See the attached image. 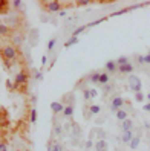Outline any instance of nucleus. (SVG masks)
<instances>
[{
    "instance_id": "1",
    "label": "nucleus",
    "mask_w": 150,
    "mask_h": 151,
    "mask_svg": "<svg viewBox=\"0 0 150 151\" xmlns=\"http://www.w3.org/2000/svg\"><path fill=\"white\" fill-rule=\"evenodd\" d=\"M129 87H130V90H133L135 93L141 92V88H143V83H141V79L135 75H130L129 76Z\"/></svg>"
},
{
    "instance_id": "2",
    "label": "nucleus",
    "mask_w": 150,
    "mask_h": 151,
    "mask_svg": "<svg viewBox=\"0 0 150 151\" xmlns=\"http://www.w3.org/2000/svg\"><path fill=\"white\" fill-rule=\"evenodd\" d=\"M15 57H17V52L12 46H6L3 49V58L5 60H15Z\"/></svg>"
},
{
    "instance_id": "3",
    "label": "nucleus",
    "mask_w": 150,
    "mask_h": 151,
    "mask_svg": "<svg viewBox=\"0 0 150 151\" xmlns=\"http://www.w3.org/2000/svg\"><path fill=\"white\" fill-rule=\"evenodd\" d=\"M122 104H124V99H122L121 96H115V98L112 99V104H110L112 111H118V110L122 107Z\"/></svg>"
},
{
    "instance_id": "4",
    "label": "nucleus",
    "mask_w": 150,
    "mask_h": 151,
    "mask_svg": "<svg viewBox=\"0 0 150 151\" xmlns=\"http://www.w3.org/2000/svg\"><path fill=\"white\" fill-rule=\"evenodd\" d=\"M46 8L49 12H60L61 3L60 2H49V3H46Z\"/></svg>"
},
{
    "instance_id": "5",
    "label": "nucleus",
    "mask_w": 150,
    "mask_h": 151,
    "mask_svg": "<svg viewBox=\"0 0 150 151\" xmlns=\"http://www.w3.org/2000/svg\"><path fill=\"white\" fill-rule=\"evenodd\" d=\"M64 107H66V105H63L61 102H55V101L51 104V110L54 111V113H63L64 111Z\"/></svg>"
},
{
    "instance_id": "6",
    "label": "nucleus",
    "mask_w": 150,
    "mask_h": 151,
    "mask_svg": "<svg viewBox=\"0 0 150 151\" xmlns=\"http://www.w3.org/2000/svg\"><path fill=\"white\" fill-rule=\"evenodd\" d=\"M26 81H28V75H26L25 72H20V73H17V75H15V86L25 84Z\"/></svg>"
},
{
    "instance_id": "7",
    "label": "nucleus",
    "mask_w": 150,
    "mask_h": 151,
    "mask_svg": "<svg viewBox=\"0 0 150 151\" xmlns=\"http://www.w3.org/2000/svg\"><path fill=\"white\" fill-rule=\"evenodd\" d=\"M133 137H135V136H133V133H132V131H124V133H122V136H121V140L124 142V144L129 145Z\"/></svg>"
},
{
    "instance_id": "8",
    "label": "nucleus",
    "mask_w": 150,
    "mask_h": 151,
    "mask_svg": "<svg viewBox=\"0 0 150 151\" xmlns=\"http://www.w3.org/2000/svg\"><path fill=\"white\" fill-rule=\"evenodd\" d=\"M121 128H122V131H132V128H133V122H132V119H126L124 122L121 124Z\"/></svg>"
},
{
    "instance_id": "9",
    "label": "nucleus",
    "mask_w": 150,
    "mask_h": 151,
    "mask_svg": "<svg viewBox=\"0 0 150 151\" xmlns=\"http://www.w3.org/2000/svg\"><path fill=\"white\" fill-rule=\"evenodd\" d=\"M95 148H96V151H106L107 150V142H106L104 139H100L95 144Z\"/></svg>"
},
{
    "instance_id": "10",
    "label": "nucleus",
    "mask_w": 150,
    "mask_h": 151,
    "mask_svg": "<svg viewBox=\"0 0 150 151\" xmlns=\"http://www.w3.org/2000/svg\"><path fill=\"white\" fill-rule=\"evenodd\" d=\"M48 151H63V145L58 144V142H54V144H48Z\"/></svg>"
},
{
    "instance_id": "11",
    "label": "nucleus",
    "mask_w": 150,
    "mask_h": 151,
    "mask_svg": "<svg viewBox=\"0 0 150 151\" xmlns=\"http://www.w3.org/2000/svg\"><path fill=\"white\" fill-rule=\"evenodd\" d=\"M132 70H133V66H132L130 63H129V64H124V66H120V67H118V72H120V73H130Z\"/></svg>"
},
{
    "instance_id": "12",
    "label": "nucleus",
    "mask_w": 150,
    "mask_h": 151,
    "mask_svg": "<svg viewBox=\"0 0 150 151\" xmlns=\"http://www.w3.org/2000/svg\"><path fill=\"white\" fill-rule=\"evenodd\" d=\"M117 119L118 121H121V122H124L126 119H129V114H127V111H124V110H118L117 111Z\"/></svg>"
},
{
    "instance_id": "13",
    "label": "nucleus",
    "mask_w": 150,
    "mask_h": 151,
    "mask_svg": "<svg viewBox=\"0 0 150 151\" xmlns=\"http://www.w3.org/2000/svg\"><path fill=\"white\" fill-rule=\"evenodd\" d=\"M117 63H115V61H107V63H106V70H107V73L109 72H115V70H117Z\"/></svg>"
},
{
    "instance_id": "14",
    "label": "nucleus",
    "mask_w": 150,
    "mask_h": 151,
    "mask_svg": "<svg viewBox=\"0 0 150 151\" xmlns=\"http://www.w3.org/2000/svg\"><path fill=\"white\" fill-rule=\"evenodd\" d=\"M139 142H141V139H139L138 136H135L133 139H132V142L129 144V148H130V150H136V148L139 147Z\"/></svg>"
},
{
    "instance_id": "15",
    "label": "nucleus",
    "mask_w": 150,
    "mask_h": 151,
    "mask_svg": "<svg viewBox=\"0 0 150 151\" xmlns=\"http://www.w3.org/2000/svg\"><path fill=\"white\" fill-rule=\"evenodd\" d=\"M115 63H117V66L120 67V66H124V64H129L130 63V61H129V57H120L117 61H115Z\"/></svg>"
},
{
    "instance_id": "16",
    "label": "nucleus",
    "mask_w": 150,
    "mask_h": 151,
    "mask_svg": "<svg viewBox=\"0 0 150 151\" xmlns=\"http://www.w3.org/2000/svg\"><path fill=\"white\" fill-rule=\"evenodd\" d=\"M63 114H64L66 118H70V116H72V114H74V107H72V105H66Z\"/></svg>"
},
{
    "instance_id": "17",
    "label": "nucleus",
    "mask_w": 150,
    "mask_h": 151,
    "mask_svg": "<svg viewBox=\"0 0 150 151\" xmlns=\"http://www.w3.org/2000/svg\"><path fill=\"white\" fill-rule=\"evenodd\" d=\"M78 43V37H70L66 43H64V47H70V46H74V44Z\"/></svg>"
},
{
    "instance_id": "18",
    "label": "nucleus",
    "mask_w": 150,
    "mask_h": 151,
    "mask_svg": "<svg viewBox=\"0 0 150 151\" xmlns=\"http://www.w3.org/2000/svg\"><path fill=\"white\" fill-rule=\"evenodd\" d=\"M100 83L104 84V86L109 83V73H107V72H103V73H101V76H100Z\"/></svg>"
},
{
    "instance_id": "19",
    "label": "nucleus",
    "mask_w": 150,
    "mask_h": 151,
    "mask_svg": "<svg viewBox=\"0 0 150 151\" xmlns=\"http://www.w3.org/2000/svg\"><path fill=\"white\" fill-rule=\"evenodd\" d=\"M106 20V17H101V19H96V20H93V22H91L89 24H86L87 28H92V26H96V24H100V23H103Z\"/></svg>"
},
{
    "instance_id": "20",
    "label": "nucleus",
    "mask_w": 150,
    "mask_h": 151,
    "mask_svg": "<svg viewBox=\"0 0 150 151\" xmlns=\"http://www.w3.org/2000/svg\"><path fill=\"white\" fill-rule=\"evenodd\" d=\"M100 76H101L100 72H93V73L91 75V81H92V83H100Z\"/></svg>"
},
{
    "instance_id": "21",
    "label": "nucleus",
    "mask_w": 150,
    "mask_h": 151,
    "mask_svg": "<svg viewBox=\"0 0 150 151\" xmlns=\"http://www.w3.org/2000/svg\"><path fill=\"white\" fill-rule=\"evenodd\" d=\"M86 28H87V26H80V28H77V29L72 32V37H78V35H80V34H81Z\"/></svg>"
},
{
    "instance_id": "22",
    "label": "nucleus",
    "mask_w": 150,
    "mask_h": 151,
    "mask_svg": "<svg viewBox=\"0 0 150 151\" xmlns=\"http://www.w3.org/2000/svg\"><path fill=\"white\" fill-rule=\"evenodd\" d=\"M89 110H91L92 114H98V113L101 111V107H100V105H91V109H89Z\"/></svg>"
},
{
    "instance_id": "23",
    "label": "nucleus",
    "mask_w": 150,
    "mask_h": 151,
    "mask_svg": "<svg viewBox=\"0 0 150 151\" xmlns=\"http://www.w3.org/2000/svg\"><path fill=\"white\" fill-rule=\"evenodd\" d=\"M37 122V110L32 109L31 110V124H35Z\"/></svg>"
},
{
    "instance_id": "24",
    "label": "nucleus",
    "mask_w": 150,
    "mask_h": 151,
    "mask_svg": "<svg viewBox=\"0 0 150 151\" xmlns=\"http://www.w3.org/2000/svg\"><path fill=\"white\" fill-rule=\"evenodd\" d=\"M127 11H130V9H129V8H124V9H120V11L112 12V14H110V17H117V15H121V14H124V12H127Z\"/></svg>"
},
{
    "instance_id": "25",
    "label": "nucleus",
    "mask_w": 150,
    "mask_h": 151,
    "mask_svg": "<svg viewBox=\"0 0 150 151\" xmlns=\"http://www.w3.org/2000/svg\"><path fill=\"white\" fill-rule=\"evenodd\" d=\"M83 98H84L86 101L91 99V98H93V96H92V90H84V92H83Z\"/></svg>"
},
{
    "instance_id": "26",
    "label": "nucleus",
    "mask_w": 150,
    "mask_h": 151,
    "mask_svg": "<svg viewBox=\"0 0 150 151\" xmlns=\"http://www.w3.org/2000/svg\"><path fill=\"white\" fill-rule=\"evenodd\" d=\"M144 98H146V96H144L143 93H141V92H138V93H135V99H136L138 102H143V101H144Z\"/></svg>"
},
{
    "instance_id": "27",
    "label": "nucleus",
    "mask_w": 150,
    "mask_h": 151,
    "mask_svg": "<svg viewBox=\"0 0 150 151\" xmlns=\"http://www.w3.org/2000/svg\"><path fill=\"white\" fill-rule=\"evenodd\" d=\"M55 43H57V40H54V38H52V40H49V43H48V50H52V49H54Z\"/></svg>"
},
{
    "instance_id": "28",
    "label": "nucleus",
    "mask_w": 150,
    "mask_h": 151,
    "mask_svg": "<svg viewBox=\"0 0 150 151\" xmlns=\"http://www.w3.org/2000/svg\"><path fill=\"white\" fill-rule=\"evenodd\" d=\"M0 34H2V35H6V34H8V28H6L3 23L0 24Z\"/></svg>"
},
{
    "instance_id": "29",
    "label": "nucleus",
    "mask_w": 150,
    "mask_h": 151,
    "mask_svg": "<svg viewBox=\"0 0 150 151\" xmlns=\"http://www.w3.org/2000/svg\"><path fill=\"white\" fill-rule=\"evenodd\" d=\"M14 43H15V44H20V43H22V37H20L19 34L14 35Z\"/></svg>"
},
{
    "instance_id": "30",
    "label": "nucleus",
    "mask_w": 150,
    "mask_h": 151,
    "mask_svg": "<svg viewBox=\"0 0 150 151\" xmlns=\"http://www.w3.org/2000/svg\"><path fill=\"white\" fill-rule=\"evenodd\" d=\"M12 6H14V8H20V6H22V0H14Z\"/></svg>"
},
{
    "instance_id": "31",
    "label": "nucleus",
    "mask_w": 150,
    "mask_h": 151,
    "mask_svg": "<svg viewBox=\"0 0 150 151\" xmlns=\"http://www.w3.org/2000/svg\"><path fill=\"white\" fill-rule=\"evenodd\" d=\"M91 2L89 0H80V2H78V6H86V5H89Z\"/></svg>"
},
{
    "instance_id": "32",
    "label": "nucleus",
    "mask_w": 150,
    "mask_h": 151,
    "mask_svg": "<svg viewBox=\"0 0 150 151\" xmlns=\"http://www.w3.org/2000/svg\"><path fill=\"white\" fill-rule=\"evenodd\" d=\"M34 78H35V79H41V78H43V73H41V72H35V73H34Z\"/></svg>"
},
{
    "instance_id": "33",
    "label": "nucleus",
    "mask_w": 150,
    "mask_h": 151,
    "mask_svg": "<svg viewBox=\"0 0 150 151\" xmlns=\"http://www.w3.org/2000/svg\"><path fill=\"white\" fill-rule=\"evenodd\" d=\"M138 63L139 64H146V57H138Z\"/></svg>"
},
{
    "instance_id": "34",
    "label": "nucleus",
    "mask_w": 150,
    "mask_h": 151,
    "mask_svg": "<svg viewBox=\"0 0 150 151\" xmlns=\"http://www.w3.org/2000/svg\"><path fill=\"white\" fill-rule=\"evenodd\" d=\"M46 63H48V57H46V55H43V57H41V66H45Z\"/></svg>"
},
{
    "instance_id": "35",
    "label": "nucleus",
    "mask_w": 150,
    "mask_h": 151,
    "mask_svg": "<svg viewBox=\"0 0 150 151\" xmlns=\"http://www.w3.org/2000/svg\"><path fill=\"white\" fill-rule=\"evenodd\" d=\"M143 110H144V111H150V102L146 104V105H143Z\"/></svg>"
},
{
    "instance_id": "36",
    "label": "nucleus",
    "mask_w": 150,
    "mask_h": 151,
    "mask_svg": "<svg viewBox=\"0 0 150 151\" xmlns=\"http://www.w3.org/2000/svg\"><path fill=\"white\" fill-rule=\"evenodd\" d=\"M0 151H8V150H6V145H5V142H2V144H0Z\"/></svg>"
},
{
    "instance_id": "37",
    "label": "nucleus",
    "mask_w": 150,
    "mask_h": 151,
    "mask_svg": "<svg viewBox=\"0 0 150 151\" xmlns=\"http://www.w3.org/2000/svg\"><path fill=\"white\" fill-rule=\"evenodd\" d=\"M6 87L8 88H12V83L9 81V79H6Z\"/></svg>"
},
{
    "instance_id": "38",
    "label": "nucleus",
    "mask_w": 150,
    "mask_h": 151,
    "mask_svg": "<svg viewBox=\"0 0 150 151\" xmlns=\"http://www.w3.org/2000/svg\"><path fill=\"white\" fill-rule=\"evenodd\" d=\"M86 148H92V140H87L86 142Z\"/></svg>"
},
{
    "instance_id": "39",
    "label": "nucleus",
    "mask_w": 150,
    "mask_h": 151,
    "mask_svg": "<svg viewBox=\"0 0 150 151\" xmlns=\"http://www.w3.org/2000/svg\"><path fill=\"white\" fill-rule=\"evenodd\" d=\"M55 134H57V136L61 134V128H60V127H55Z\"/></svg>"
},
{
    "instance_id": "40",
    "label": "nucleus",
    "mask_w": 150,
    "mask_h": 151,
    "mask_svg": "<svg viewBox=\"0 0 150 151\" xmlns=\"http://www.w3.org/2000/svg\"><path fill=\"white\" fill-rule=\"evenodd\" d=\"M146 63H147V64H150V54H147V55H146Z\"/></svg>"
},
{
    "instance_id": "41",
    "label": "nucleus",
    "mask_w": 150,
    "mask_h": 151,
    "mask_svg": "<svg viewBox=\"0 0 150 151\" xmlns=\"http://www.w3.org/2000/svg\"><path fill=\"white\" fill-rule=\"evenodd\" d=\"M147 98H149V99H150V93H147Z\"/></svg>"
},
{
    "instance_id": "42",
    "label": "nucleus",
    "mask_w": 150,
    "mask_h": 151,
    "mask_svg": "<svg viewBox=\"0 0 150 151\" xmlns=\"http://www.w3.org/2000/svg\"><path fill=\"white\" fill-rule=\"evenodd\" d=\"M106 151H109V150H106Z\"/></svg>"
}]
</instances>
